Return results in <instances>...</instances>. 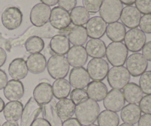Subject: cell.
I'll list each match as a JSON object with an SVG mask.
<instances>
[{
	"instance_id": "cell-1",
	"label": "cell",
	"mask_w": 151,
	"mask_h": 126,
	"mask_svg": "<svg viewBox=\"0 0 151 126\" xmlns=\"http://www.w3.org/2000/svg\"><path fill=\"white\" fill-rule=\"evenodd\" d=\"M100 113V108L97 102L88 98L75 107V116L82 125L94 124Z\"/></svg>"
},
{
	"instance_id": "cell-2",
	"label": "cell",
	"mask_w": 151,
	"mask_h": 126,
	"mask_svg": "<svg viewBox=\"0 0 151 126\" xmlns=\"http://www.w3.org/2000/svg\"><path fill=\"white\" fill-rule=\"evenodd\" d=\"M69 64L64 55H54L49 58L47 68L49 75L55 80L62 79L67 76Z\"/></svg>"
},
{
	"instance_id": "cell-3",
	"label": "cell",
	"mask_w": 151,
	"mask_h": 126,
	"mask_svg": "<svg viewBox=\"0 0 151 126\" xmlns=\"http://www.w3.org/2000/svg\"><path fill=\"white\" fill-rule=\"evenodd\" d=\"M123 4L119 0H103L99 12L106 24L118 22L120 19Z\"/></svg>"
},
{
	"instance_id": "cell-4",
	"label": "cell",
	"mask_w": 151,
	"mask_h": 126,
	"mask_svg": "<svg viewBox=\"0 0 151 126\" xmlns=\"http://www.w3.org/2000/svg\"><path fill=\"white\" fill-rule=\"evenodd\" d=\"M128 55V50L122 42H111L106 47V58L113 66H123Z\"/></svg>"
},
{
	"instance_id": "cell-5",
	"label": "cell",
	"mask_w": 151,
	"mask_h": 126,
	"mask_svg": "<svg viewBox=\"0 0 151 126\" xmlns=\"http://www.w3.org/2000/svg\"><path fill=\"white\" fill-rule=\"evenodd\" d=\"M107 80L113 89L120 90L130 82L131 75L125 66H113L109 69Z\"/></svg>"
},
{
	"instance_id": "cell-6",
	"label": "cell",
	"mask_w": 151,
	"mask_h": 126,
	"mask_svg": "<svg viewBox=\"0 0 151 126\" xmlns=\"http://www.w3.org/2000/svg\"><path fill=\"white\" fill-rule=\"evenodd\" d=\"M146 35L145 32L138 28L131 29L126 32L125 38V45L127 49L132 53H138L142 50L146 43Z\"/></svg>"
},
{
	"instance_id": "cell-7",
	"label": "cell",
	"mask_w": 151,
	"mask_h": 126,
	"mask_svg": "<svg viewBox=\"0 0 151 126\" xmlns=\"http://www.w3.org/2000/svg\"><path fill=\"white\" fill-rule=\"evenodd\" d=\"M86 70L90 79L94 81H102L107 77L109 64L103 58H92L87 64Z\"/></svg>"
},
{
	"instance_id": "cell-8",
	"label": "cell",
	"mask_w": 151,
	"mask_h": 126,
	"mask_svg": "<svg viewBox=\"0 0 151 126\" xmlns=\"http://www.w3.org/2000/svg\"><path fill=\"white\" fill-rule=\"evenodd\" d=\"M125 64L130 75L134 78L141 76L148 67V61L142 54L139 53H133L128 56Z\"/></svg>"
},
{
	"instance_id": "cell-9",
	"label": "cell",
	"mask_w": 151,
	"mask_h": 126,
	"mask_svg": "<svg viewBox=\"0 0 151 126\" xmlns=\"http://www.w3.org/2000/svg\"><path fill=\"white\" fill-rule=\"evenodd\" d=\"M23 21V14L16 7H8L1 14V22L6 29L13 30L21 26Z\"/></svg>"
},
{
	"instance_id": "cell-10",
	"label": "cell",
	"mask_w": 151,
	"mask_h": 126,
	"mask_svg": "<svg viewBox=\"0 0 151 126\" xmlns=\"http://www.w3.org/2000/svg\"><path fill=\"white\" fill-rule=\"evenodd\" d=\"M50 22L53 27L59 30L66 29L72 24L69 12L60 7H55L52 9Z\"/></svg>"
},
{
	"instance_id": "cell-11",
	"label": "cell",
	"mask_w": 151,
	"mask_h": 126,
	"mask_svg": "<svg viewBox=\"0 0 151 126\" xmlns=\"http://www.w3.org/2000/svg\"><path fill=\"white\" fill-rule=\"evenodd\" d=\"M51 8L50 6L46 5L43 3L35 4L30 11V22L34 26L42 27L50 21Z\"/></svg>"
},
{
	"instance_id": "cell-12",
	"label": "cell",
	"mask_w": 151,
	"mask_h": 126,
	"mask_svg": "<svg viewBox=\"0 0 151 126\" xmlns=\"http://www.w3.org/2000/svg\"><path fill=\"white\" fill-rule=\"evenodd\" d=\"M125 100L123 93L119 89H111L109 91L103 100V106L106 110L116 113L122 110L125 106Z\"/></svg>"
},
{
	"instance_id": "cell-13",
	"label": "cell",
	"mask_w": 151,
	"mask_h": 126,
	"mask_svg": "<svg viewBox=\"0 0 151 126\" xmlns=\"http://www.w3.org/2000/svg\"><path fill=\"white\" fill-rule=\"evenodd\" d=\"M107 24L100 16H94L86 23V30L91 39H100L106 32Z\"/></svg>"
},
{
	"instance_id": "cell-14",
	"label": "cell",
	"mask_w": 151,
	"mask_h": 126,
	"mask_svg": "<svg viewBox=\"0 0 151 126\" xmlns=\"http://www.w3.org/2000/svg\"><path fill=\"white\" fill-rule=\"evenodd\" d=\"M142 13L134 6H126L122 9L120 16L122 24L130 29L137 28L139 25Z\"/></svg>"
},
{
	"instance_id": "cell-15",
	"label": "cell",
	"mask_w": 151,
	"mask_h": 126,
	"mask_svg": "<svg viewBox=\"0 0 151 126\" xmlns=\"http://www.w3.org/2000/svg\"><path fill=\"white\" fill-rule=\"evenodd\" d=\"M42 106L35 101L33 97H31L27 103L22 115L21 126H30L40 113L42 112Z\"/></svg>"
},
{
	"instance_id": "cell-16",
	"label": "cell",
	"mask_w": 151,
	"mask_h": 126,
	"mask_svg": "<svg viewBox=\"0 0 151 126\" xmlns=\"http://www.w3.org/2000/svg\"><path fill=\"white\" fill-rule=\"evenodd\" d=\"M88 54L83 46H73L66 54V59L69 66L72 67H82L88 60Z\"/></svg>"
},
{
	"instance_id": "cell-17",
	"label": "cell",
	"mask_w": 151,
	"mask_h": 126,
	"mask_svg": "<svg viewBox=\"0 0 151 126\" xmlns=\"http://www.w3.org/2000/svg\"><path fill=\"white\" fill-rule=\"evenodd\" d=\"M69 82L75 89H84L90 83V77L86 69L82 67H75L70 71Z\"/></svg>"
},
{
	"instance_id": "cell-18",
	"label": "cell",
	"mask_w": 151,
	"mask_h": 126,
	"mask_svg": "<svg viewBox=\"0 0 151 126\" xmlns=\"http://www.w3.org/2000/svg\"><path fill=\"white\" fill-rule=\"evenodd\" d=\"M33 99L40 106H44L50 103L53 99L52 86L46 82L38 84L33 90Z\"/></svg>"
},
{
	"instance_id": "cell-19",
	"label": "cell",
	"mask_w": 151,
	"mask_h": 126,
	"mask_svg": "<svg viewBox=\"0 0 151 126\" xmlns=\"http://www.w3.org/2000/svg\"><path fill=\"white\" fill-rule=\"evenodd\" d=\"M24 93V87L20 81L10 80L4 88V95L10 101H19Z\"/></svg>"
},
{
	"instance_id": "cell-20",
	"label": "cell",
	"mask_w": 151,
	"mask_h": 126,
	"mask_svg": "<svg viewBox=\"0 0 151 126\" xmlns=\"http://www.w3.org/2000/svg\"><path fill=\"white\" fill-rule=\"evenodd\" d=\"M86 92L88 98L96 102H100L104 100L109 91L104 83L102 81H92L87 86Z\"/></svg>"
},
{
	"instance_id": "cell-21",
	"label": "cell",
	"mask_w": 151,
	"mask_h": 126,
	"mask_svg": "<svg viewBox=\"0 0 151 126\" xmlns=\"http://www.w3.org/2000/svg\"><path fill=\"white\" fill-rule=\"evenodd\" d=\"M8 72L13 80L20 81L25 78L28 74L26 60L22 58H15L9 65Z\"/></svg>"
},
{
	"instance_id": "cell-22",
	"label": "cell",
	"mask_w": 151,
	"mask_h": 126,
	"mask_svg": "<svg viewBox=\"0 0 151 126\" xmlns=\"http://www.w3.org/2000/svg\"><path fill=\"white\" fill-rule=\"evenodd\" d=\"M29 72L32 74H40L45 71L47 61L45 56L41 53L31 54L26 60Z\"/></svg>"
},
{
	"instance_id": "cell-23",
	"label": "cell",
	"mask_w": 151,
	"mask_h": 126,
	"mask_svg": "<svg viewBox=\"0 0 151 126\" xmlns=\"http://www.w3.org/2000/svg\"><path fill=\"white\" fill-rule=\"evenodd\" d=\"M142 116V112L139 106L137 104L126 105L121 110L120 117L124 123L135 125L138 122Z\"/></svg>"
},
{
	"instance_id": "cell-24",
	"label": "cell",
	"mask_w": 151,
	"mask_h": 126,
	"mask_svg": "<svg viewBox=\"0 0 151 126\" xmlns=\"http://www.w3.org/2000/svg\"><path fill=\"white\" fill-rule=\"evenodd\" d=\"M50 47L55 55H65L70 50V42L66 35H56L52 37L50 42Z\"/></svg>"
},
{
	"instance_id": "cell-25",
	"label": "cell",
	"mask_w": 151,
	"mask_h": 126,
	"mask_svg": "<svg viewBox=\"0 0 151 126\" xmlns=\"http://www.w3.org/2000/svg\"><path fill=\"white\" fill-rule=\"evenodd\" d=\"M106 45L101 39H90L86 44V51L92 58H103L106 56Z\"/></svg>"
},
{
	"instance_id": "cell-26",
	"label": "cell",
	"mask_w": 151,
	"mask_h": 126,
	"mask_svg": "<svg viewBox=\"0 0 151 126\" xmlns=\"http://www.w3.org/2000/svg\"><path fill=\"white\" fill-rule=\"evenodd\" d=\"M24 106L20 101H10L5 104L3 114L7 121L17 122L22 117Z\"/></svg>"
},
{
	"instance_id": "cell-27",
	"label": "cell",
	"mask_w": 151,
	"mask_h": 126,
	"mask_svg": "<svg viewBox=\"0 0 151 126\" xmlns=\"http://www.w3.org/2000/svg\"><path fill=\"white\" fill-rule=\"evenodd\" d=\"M75 106L73 102L68 98L61 99L56 103V112L62 121H66L72 118L75 114Z\"/></svg>"
},
{
	"instance_id": "cell-28",
	"label": "cell",
	"mask_w": 151,
	"mask_h": 126,
	"mask_svg": "<svg viewBox=\"0 0 151 126\" xmlns=\"http://www.w3.org/2000/svg\"><path fill=\"white\" fill-rule=\"evenodd\" d=\"M123 95L125 101L131 104L139 103L143 97V94L139 86L135 83H128L123 88Z\"/></svg>"
},
{
	"instance_id": "cell-29",
	"label": "cell",
	"mask_w": 151,
	"mask_h": 126,
	"mask_svg": "<svg viewBox=\"0 0 151 126\" xmlns=\"http://www.w3.org/2000/svg\"><path fill=\"white\" fill-rule=\"evenodd\" d=\"M106 33L113 42H122L126 34V28L121 22H114L107 25Z\"/></svg>"
},
{
	"instance_id": "cell-30",
	"label": "cell",
	"mask_w": 151,
	"mask_h": 126,
	"mask_svg": "<svg viewBox=\"0 0 151 126\" xmlns=\"http://www.w3.org/2000/svg\"><path fill=\"white\" fill-rule=\"evenodd\" d=\"M88 34L83 26H74L68 33V38L70 44L74 46H83L88 41Z\"/></svg>"
},
{
	"instance_id": "cell-31",
	"label": "cell",
	"mask_w": 151,
	"mask_h": 126,
	"mask_svg": "<svg viewBox=\"0 0 151 126\" xmlns=\"http://www.w3.org/2000/svg\"><path fill=\"white\" fill-rule=\"evenodd\" d=\"M52 88L53 96L58 100L67 98L68 96L70 94L71 89H72V86L69 81L65 78L55 80L53 83Z\"/></svg>"
},
{
	"instance_id": "cell-32",
	"label": "cell",
	"mask_w": 151,
	"mask_h": 126,
	"mask_svg": "<svg viewBox=\"0 0 151 126\" xmlns=\"http://www.w3.org/2000/svg\"><path fill=\"white\" fill-rule=\"evenodd\" d=\"M70 18L75 26H83L90 19V13L83 6H78L71 10Z\"/></svg>"
},
{
	"instance_id": "cell-33",
	"label": "cell",
	"mask_w": 151,
	"mask_h": 126,
	"mask_svg": "<svg viewBox=\"0 0 151 126\" xmlns=\"http://www.w3.org/2000/svg\"><path fill=\"white\" fill-rule=\"evenodd\" d=\"M98 126H119V117L117 113L104 110L100 112L97 118Z\"/></svg>"
},
{
	"instance_id": "cell-34",
	"label": "cell",
	"mask_w": 151,
	"mask_h": 126,
	"mask_svg": "<svg viewBox=\"0 0 151 126\" xmlns=\"http://www.w3.org/2000/svg\"><path fill=\"white\" fill-rule=\"evenodd\" d=\"M56 103L52 100L50 103L44 105V115L45 118L51 126H62L63 121L60 119L56 112Z\"/></svg>"
},
{
	"instance_id": "cell-35",
	"label": "cell",
	"mask_w": 151,
	"mask_h": 126,
	"mask_svg": "<svg viewBox=\"0 0 151 126\" xmlns=\"http://www.w3.org/2000/svg\"><path fill=\"white\" fill-rule=\"evenodd\" d=\"M25 48L30 54L40 53L44 48V41L38 36H31L25 42Z\"/></svg>"
},
{
	"instance_id": "cell-36",
	"label": "cell",
	"mask_w": 151,
	"mask_h": 126,
	"mask_svg": "<svg viewBox=\"0 0 151 126\" xmlns=\"http://www.w3.org/2000/svg\"><path fill=\"white\" fill-rule=\"evenodd\" d=\"M139 87L144 94H151V71H146L141 75Z\"/></svg>"
},
{
	"instance_id": "cell-37",
	"label": "cell",
	"mask_w": 151,
	"mask_h": 126,
	"mask_svg": "<svg viewBox=\"0 0 151 126\" xmlns=\"http://www.w3.org/2000/svg\"><path fill=\"white\" fill-rule=\"evenodd\" d=\"M69 95H70V100L73 102L75 106L88 99L86 91L83 89H75L71 91Z\"/></svg>"
},
{
	"instance_id": "cell-38",
	"label": "cell",
	"mask_w": 151,
	"mask_h": 126,
	"mask_svg": "<svg viewBox=\"0 0 151 126\" xmlns=\"http://www.w3.org/2000/svg\"><path fill=\"white\" fill-rule=\"evenodd\" d=\"M103 0H83V6L88 13H96L100 10Z\"/></svg>"
},
{
	"instance_id": "cell-39",
	"label": "cell",
	"mask_w": 151,
	"mask_h": 126,
	"mask_svg": "<svg viewBox=\"0 0 151 126\" xmlns=\"http://www.w3.org/2000/svg\"><path fill=\"white\" fill-rule=\"evenodd\" d=\"M136 7L144 15L151 14V0H136Z\"/></svg>"
},
{
	"instance_id": "cell-40",
	"label": "cell",
	"mask_w": 151,
	"mask_h": 126,
	"mask_svg": "<svg viewBox=\"0 0 151 126\" xmlns=\"http://www.w3.org/2000/svg\"><path fill=\"white\" fill-rule=\"evenodd\" d=\"M140 30L145 33H151V14L144 15L142 16L139 22Z\"/></svg>"
},
{
	"instance_id": "cell-41",
	"label": "cell",
	"mask_w": 151,
	"mask_h": 126,
	"mask_svg": "<svg viewBox=\"0 0 151 126\" xmlns=\"http://www.w3.org/2000/svg\"><path fill=\"white\" fill-rule=\"evenodd\" d=\"M139 108L142 112L151 114V94H147L139 102Z\"/></svg>"
},
{
	"instance_id": "cell-42",
	"label": "cell",
	"mask_w": 151,
	"mask_h": 126,
	"mask_svg": "<svg viewBox=\"0 0 151 126\" xmlns=\"http://www.w3.org/2000/svg\"><path fill=\"white\" fill-rule=\"evenodd\" d=\"M58 4L59 7L64 9L66 11H70L76 7L77 0H58Z\"/></svg>"
},
{
	"instance_id": "cell-43",
	"label": "cell",
	"mask_w": 151,
	"mask_h": 126,
	"mask_svg": "<svg viewBox=\"0 0 151 126\" xmlns=\"http://www.w3.org/2000/svg\"><path fill=\"white\" fill-rule=\"evenodd\" d=\"M142 55L147 61H151V41L145 43L142 48Z\"/></svg>"
},
{
	"instance_id": "cell-44",
	"label": "cell",
	"mask_w": 151,
	"mask_h": 126,
	"mask_svg": "<svg viewBox=\"0 0 151 126\" xmlns=\"http://www.w3.org/2000/svg\"><path fill=\"white\" fill-rule=\"evenodd\" d=\"M138 126H151V114L142 115L138 121Z\"/></svg>"
},
{
	"instance_id": "cell-45",
	"label": "cell",
	"mask_w": 151,
	"mask_h": 126,
	"mask_svg": "<svg viewBox=\"0 0 151 126\" xmlns=\"http://www.w3.org/2000/svg\"><path fill=\"white\" fill-rule=\"evenodd\" d=\"M7 82H8V78L7 74L4 70L0 69V90L4 89Z\"/></svg>"
},
{
	"instance_id": "cell-46",
	"label": "cell",
	"mask_w": 151,
	"mask_h": 126,
	"mask_svg": "<svg viewBox=\"0 0 151 126\" xmlns=\"http://www.w3.org/2000/svg\"><path fill=\"white\" fill-rule=\"evenodd\" d=\"M30 126H51L48 121L44 118H36Z\"/></svg>"
},
{
	"instance_id": "cell-47",
	"label": "cell",
	"mask_w": 151,
	"mask_h": 126,
	"mask_svg": "<svg viewBox=\"0 0 151 126\" xmlns=\"http://www.w3.org/2000/svg\"><path fill=\"white\" fill-rule=\"evenodd\" d=\"M62 126H82L79 121L76 118H70L67 120L64 121L62 123Z\"/></svg>"
},
{
	"instance_id": "cell-48",
	"label": "cell",
	"mask_w": 151,
	"mask_h": 126,
	"mask_svg": "<svg viewBox=\"0 0 151 126\" xmlns=\"http://www.w3.org/2000/svg\"><path fill=\"white\" fill-rule=\"evenodd\" d=\"M6 60H7V53L2 47H0V67L5 63Z\"/></svg>"
},
{
	"instance_id": "cell-49",
	"label": "cell",
	"mask_w": 151,
	"mask_h": 126,
	"mask_svg": "<svg viewBox=\"0 0 151 126\" xmlns=\"http://www.w3.org/2000/svg\"><path fill=\"white\" fill-rule=\"evenodd\" d=\"M58 0H41V3L48 6H55L58 3Z\"/></svg>"
},
{
	"instance_id": "cell-50",
	"label": "cell",
	"mask_w": 151,
	"mask_h": 126,
	"mask_svg": "<svg viewBox=\"0 0 151 126\" xmlns=\"http://www.w3.org/2000/svg\"><path fill=\"white\" fill-rule=\"evenodd\" d=\"M122 4H125L127 6H131L135 3L136 0H119Z\"/></svg>"
},
{
	"instance_id": "cell-51",
	"label": "cell",
	"mask_w": 151,
	"mask_h": 126,
	"mask_svg": "<svg viewBox=\"0 0 151 126\" xmlns=\"http://www.w3.org/2000/svg\"><path fill=\"white\" fill-rule=\"evenodd\" d=\"M1 126H19L17 122H15V121H7L4 123H3V125Z\"/></svg>"
},
{
	"instance_id": "cell-52",
	"label": "cell",
	"mask_w": 151,
	"mask_h": 126,
	"mask_svg": "<svg viewBox=\"0 0 151 126\" xmlns=\"http://www.w3.org/2000/svg\"><path fill=\"white\" fill-rule=\"evenodd\" d=\"M4 106H5V103H4V100L0 97V113L1 112H3V109H4Z\"/></svg>"
},
{
	"instance_id": "cell-53",
	"label": "cell",
	"mask_w": 151,
	"mask_h": 126,
	"mask_svg": "<svg viewBox=\"0 0 151 126\" xmlns=\"http://www.w3.org/2000/svg\"><path fill=\"white\" fill-rule=\"evenodd\" d=\"M119 126H134V125H130V124H127V123H123V124H121Z\"/></svg>"
},
{
	"instance_id": "cell-54",
	"label": "cell",
	"mask_w": 151,
	"mask_h": 126,
	"mask_svg": "<svg viewBox=\"0 0 151 126\" xmlns=\"http://www.w3.org/2000/svg\"><path fill=\"white\" fill-rule=\"evenodd\" d=\"M87 126H98V125H95V124H91V125H87Z\"/></svg>"
},
{
	"instance_id": "cell-55",
	"label": "cell",
	"mask_w": 151,
	"mask_h": 126,
	"mask_svg": "<svg viewBox=\"0 0 151 126\" xmlns=\"http://www.w3.org/2000/svg\"><path fill=\"white\" fill-rule=\"evenodd\" d=\"M0 126H1V125H0Z\"/></svg>"
}]
</instances>
